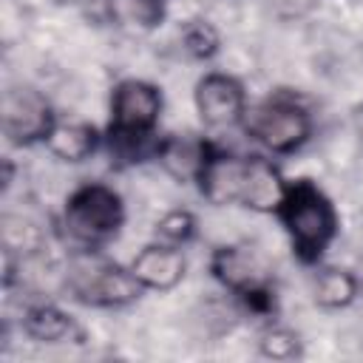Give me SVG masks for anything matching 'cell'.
<instances>
[{
	"label": "cell",
	"instance_id": "cell-1",
	"mask_svg": "<svg viewBox=\"0 0 363 363\" xmlns=\"http://www.w3.org/2000/svg\"><path fill=\"white\" fill-rule=\"evenodd\" d=\"M278 216L286 227V235H289L295 252L303 261H318L337 233L335 204L309 179L289 184Z\"/></svg>",
	"mask_w": 363,
	"mask_h": 363
},
{
	"label": "cell",
	"instance_id": "cell-2",
	"mask_svg": "<svg viewBox=\"0 0 363 363\" xmlns=\"http://www.w3.org/2000/svg\"><path fill=\"white\" fill-rule=\"evenodd\" d=\"M125 221L122 199L108 184H85L74 190L62 210V230L82 250L108 244Z\"/></svg>",
	"mask_w": 363,
	"mask_h": 363
},
{
	"label": "cell",
	"instance_id": "cell-3",
	"mask_svg": "<svg viewBox=\"0 0 363 363\" xmlns=\"http://www.w3.org/2000/svg\"><path fill=\"white\" fill-rule=\"evenodd\" d=\"M68 286L82 303H94V306L130 303L142 289L130 269H122L119 264L94 255V250L74 258L68 272Z\"/></svg>",
	"mask_w": 363,
	"mask_h": 363
},
{
	"label": "cell",
	"instance_id": "cell-4",
	"mask_svg": "<svg viewBox=\"0 0 363 363\" xmlns=\"http://www.w3.org/2000/svg\"><path fill=\"white\" fill-rule=\"evenodd\" d=\"M244 128L272 153L298 150L312 130L309 113L292 99H269L244 113Z\"/></svg>",
	"mask_w": 363,
	"mask_h": 363
},
{
	"label": "cell",
	"instance_id": "cell-5",
	"mask_svg": "<svg viewBox=\"0 0 363 363\" xmlns=\"http://www.w3.org/2000/svg\"><path fill=\"white\" fill-rule=\"evenodd\" d=\"M162 113V94L145 79H122L111 96V136H147Z\"/></svg>",
	"mask_w": 363,
	"mask_h": 363
},
{
	"label": "cell",
	"instance_id": "cell-6",
	"mask_svg": "<svg viewBox=\"0 0 363 363\" xmlns=\"http://www.w3.org/2000/svg\"><path fill=\"white\" fill-rule=\"evenodd\" d=\"M3 130L11 142L17 145H31V142H43L51 130V125L57 122L51 113V105L45 102V96H40L34 88H11L3 94Z\"/></svg>",
	"mask_w": 363,
	"mask_h": 363
},
{
	"label": "cell",
	"instance_id": "cell-7",
	"mask_svg": "<svg viewBox=\"0 0 363 363\" xmlns=\"http://www.w3.org/2000/svg\"><path fill=\"white\" fill-rule=\"evenodd\" d=\"M196 111L207 128H233L244 122L247 96L235 77L230 74H207L196 85Z\"/></svg>",
	"mask_w": 363,
	"mask_h": 363
},
{
	"label": "cell",
	"instance_id": "cell-8",
	"mask_svg": "<svg viewBox=\"0 0 363 363\" xmlns=\"http://www.w3.org/2000/svg\"><path fill=\"white\" fill-rule=\"evenodd\" d=\"M210 269H213L216 281L221 286H227L230 292H235L238 298H250V295L269 289L264 261L247 247H218L213 252Z\"/></svg>",
	"mask_w": 363,
	"mask_h": 363
},
{
	"label": "cell",
	"instance_id": "cell-9",
	"mask_svg": "<svg viewBox=\"0 0 363 363\" xmlns=\"http://www.w3.org/2000/svg\"><path fill=\"white\" fill-rule=\"evenodd\" d=\"M133 272V278L139 281L142 289H153V292H167L176 284H182L184 272H187V258L182 252V247L176 244H147L128 267Z\"/></svg>",
	"mask_w": 363,
	"mask_h": 363
},
{
	"label": "cell",
	"instance_id": "cell-10",
	"mask_svg": "<svg viewBox=\"0 0 363 363\" xmlns=\"http://www.w3.org/2000/svg\"><path fill=\"white\" fill-rule=\"evenodd\" d=\"M247 173V156H233L224 150H210L201 173H199V190L210 204H238L241 187Z\"/></svg>",
	"mask_w": 363,
	"mask_h": 363
},
{
	"label": "cell",
	"instance_id": "cell-11",
	"mask_svg": "<svg viewBox=\"0 0 363 363\" xmlns=\"http://www.w3.org/2000/svg\"><path fill=\"white\" fill-rule=\"evenodd\" d=\"M289 182L281 176V170L261 159V156H250L247 159V173H244V187H241V199L238 204L255 213H278L284 199H286Z\"/></svg>",
	"mask_w": 363,
	"mask_h": 363
},
{
	"label": "cell",
	"instance_id": "cell-12",
	"mask_svg": "<svg viewBox=\"0 0 363 363\" xmlns=\"http://www.w3.org/2000/svg\"><path fill=\"white\" fill-rule=\"evenodd\" d=\"M213 145L204 139H193V136H167L159 145V162L164 164L167 173H173L176 179H199L207 156H210Z\"/></svg>",
	"mask_w": 363,
	"mask_h": 363
},
{
	"label": "cell",
	"instance_id": "cell-13",
	"mask_svg": "<svg viewBox=\"0 0 363 363\" xmlns=\"http://www.w3.org/2000/svg\"><path fill=\"white\" fill-rule=\"evenodd\" d=\"M43 142L62 162H85L96 150V130L85 122H54Z\"/></svg>",
	"mask_w": 363,
	"mask_h": 363
},
{
	"label": "cell",
	"instance_id": "cell-14",
	"mask_svg": "<svg viewBox=\"0 0 363 363\" xmlns=\"http://www.w3.org/2000/svg\"><path fill=\"white\" fill-rule=\"evenodd\" d=\"M23 329L37 343H60V340H71L77 335L74 320L54 303L28 306L26 315H23Z\"/></svg>",
	"mask_w": 363,
	"mask_h": 363
},
{
	"label": "cell",
	"instance_id": "cell-15",
	"mask_svg": "<svg viewBox=\"0 0 363 363\" xmlns=\"http://www.w3.org/2000/svg\"><path fill=\"white\" fill-rule=\"evenodd\" d=\"M357 295V278L343 267H323L312 281V298L323 309H343Z\"/></svg>",
	"mask_w": 363,
	"mask_h": 363
},
{
	"label": "cell",
	"instance_id": "cell-16",
	"mask_svg": "<svg viewBox=\"0 0 363 363\" xmlns=\"http://www.w3.org/2000/svg\"><path fill=\"white\" fill-rule=\"evenodd\" d=\"M108 9L116 23L147 31L162 20V0H108Z\"/></svg>",
	"mask_w": 363,
	"mask_h": 363
},
{
	"label": "cell",
	"instance_id": "cell-17",
	"mask_svg": "<svg viewBox=\"0 0 363 363\" xmlns=\"http://www.w3.org/2000/svg\"><path fill=\"white\" fill-rule=\"evenodd\" d=\"M258 352L272 360H292L301 354V337L286 326H267L258 337Z\"/></svg>",
	"mask_w": 363,
	"mask_h": 363
},
{
	"label": "cell",
	"instance_id": "cell-18",
	"mask_svg": "<svg viewBox=\"0 0 363 363\" xmlns=\"http://www.w3.org/2000/svg\"><path fill=\"white\" fill-rule=\"evenodd\" d=\"M196 235V218L193 213L187 210H170L159 218L156 224V238L164 241V244H176V247H184L190 238Z\"/></svg>",
	"mask_w": 363,
	"mask_h": 363
},
{
	"label": "cell",
	"instance_id": "cell-19",
	"mask_svg": "<svg viewBox=\"0 0 363 363\" xmlns=\"http://www.w3.org/2000/svg\"><path fill=\"white\" fill-rule=\"evenodd\" d=\"M3 244L9 252H23V250H34L40 244V233L31 221H26L23 216H3V227H0Z\"/></svg>",
	"mask_w": 363,
	"mask_h": 363
},
{
	"label": "cell",
	"instance_id": "cell-20",
	"mask_svg": "<svg viewBox=\"0 0 363 363\" xmlns=\"http://www.w3.org/2000/svg\"><path fill=\"white\" fill-rule=\"evenodd\" d=\"M182 43H184V51L196 60H210L216 51H218V31L204 23V20H196L184 28L182 34Z\"/></svg>",
	"mask_w": 363,
	"mask_h": 363
},
{
	"label": "cell",
	"instance_id": "cell-21",
	"mask_svg": "<svg viewBox=\"0 0 363 363\" xmlns=\"http://www.w3.org/2000/svg\"><path fill=\"white\" fill-rule=\"evenodd\" d=\"M264 6L281 20H301L315 11L318 0H264Z\"/></svg>",
	"mask_w": 363,
	"mask_h": 363
}]
</instances>
